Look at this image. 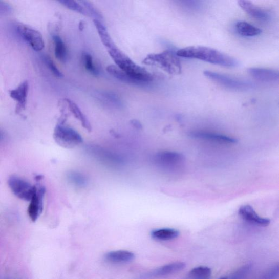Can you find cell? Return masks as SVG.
<instances>
[{
	"instance_id": "obj_1",
	"label": "cell",
	"mask_w": 279,
	"mask_h": 279,
	"mask_svg": "<svg viewBox=\"0 0 279 279\" xmlns=\"http://www.w3.org/2000/svg\"><path fill=\"white\" fill-rule=\"evenodd\" d=\"M177 56L197 59L210 63L226 67H235L239 61L219 51L203 46H190L181 49L176 53Z\"/></svg>"
},
{
	"instance_id": "obj_2",
	"label": "cell",
	"mask_w": 279,
	"mask_h": 279,
	"mask_svg": "<svg viewBox=\"0 0 279 279\" xmlns=\"http://www.w3.org/2000/svg\"><path fill=\"white\" fill-rule=\"evenodd\" d=\"M108 52L117 67L135 80L143 84L153 80V77L150 73L134 63L117 47L108 50Z\"/></svg>"
},
{
	"instance_id": "obj_3",
	"label": "cell",
	"mask_w": 279,
	"mask_h": 279,
	"mask_svg": "<svg viewBox=\"0 0 279 279\" xmlns=\"http://www.w3.org/2000/svg\"><path fill=\"white\" fill-rule=\"evenodd\" d=\"M143 63L149 65H157L172 75H179L182 72V66L179 58L170 50L159 54H151L145 59Z\"/></svg>"
},
{
	"instance_id": "obj_4",
	"label": "cell",
	"mask_w": 279,
	"mask_h": 279,
	"mask_svg": "<svg viewBox=\"0 0 279 279\" xmlns=\"http://www.w3.org/2000/svg\"><path fill=\"white\" fill-rule=\"evenodd\" d=\"M204 75L210 80L231 90L246 91L254 87V84L249 81L233 78L215 72L206 71L204 72Z\"/></svg>"
},
{
	"instance_id": "obj_5",
	"label": "cell",
	"mask_w": 279,
	"mask_h": 279,
	"mask_svg": "<svg viewBox=\"0 0 279 279\" xmlns=\"http://www.w3.org/2000/svg\"><path fill=\"white\" fill-rule=\"evenodd\" d=\"M54 138L58 145L67 148H73L82 142V137L77 132L62 125L56 126Z\"/></svg>"
},
{
	"instance_id": "obj_6",
	"label": "cell",
	"mask_w": 279,
	"mask_h": 279,
	"mask_svg": "<svg viewBox=\"0 0 279 279\" xmlns=\"http://www.w3.org/2000/svg\"><path fill=\"white\" fill-rule=\"evenodd\" d=\"M8 183L14 195L24 201H30L36 190L35 186L18 176L10 177Z\"/></svg>"
},
{
	"instance_id": "obj_7",
	"label": "cell",
	"mask_w": 279,
	"mask_h": 279,
	"mask_svg": "<svg viewBox=\"0 0 279 279\" xmlns=\"http://www.w3.org/2000/svg\"><path fill=\"white\" fill-rule=\"evenodd\" d=\"M15 29L20 37L33 50L40 52L44 49L45 41L39 32L22 24H17Z\"/></svg>"
},
{
	"instance_id": "obj_8",
	"label": "cell",
	"mask_w": 279,
	"mask_h": 279,
	"mask_svg": "<svg viewBox=\"0 0 279 279\" xmlns=\"http://www.w3.org/2000/svg\"><path fill=\"white\" fill-rule=\"evenodd\" d=\"M155 159L160 166L168 168H178L185 160L182 154L173 151L159 152L156 155Z\"/></svg>"
},
{
	"instance_id": "obj_9",
	"label": "cell",
	"mask_w": 279,
	"mask_h": 279,
	"mask_svg": "<svg viewBox=\"0 0 279 279\" xmlns=\"http://www.w3.org/2000/svg\"><path fill=\"white\" fill-rule=\"evenodd\" d=\"M190 136L192 138L206 140L220 144L233 145L238 140L236 139L227 136V135L206 131H195L190 133Z\"/></svg>"
},
{
	"instance_id": "obj_10",
	"label": "cell",
	"mask_w": 279,
	"mask_h": 279,
	"mask_svg": "<svg viewBox=\"0 0 279 279\" xmlns=\"http://www.w3.org/2000/svg\"><path fill=\"white\" fill-rule=\"evenodd\" d=\"M46 190L44 187H36L28 208V214L33 222H35L44 210V199Z\"/></svg>"
},
{
	"instance_id": "obj_11",
	"label": "cell",
	"mask_w": 279,
	"mask_h": 279,
	"mask_svg": "<svg viewBox=\"0 0 279 279\" xmlns=\"http://www.w3.org/2000/svg\"><path fill=\"white\" fill-rule=\"evenodd\" d=\"M239 214L245 221L252 224L266 227L270 223L269 219L260 217L254 209L249 205L241 206L239 208Z\"/></svg>"
},
{
	"instance_id": "obj_12",
	"label": "cell",
	"mask_w": 279,
	"mask_h": 279,
	"mask_svg": "<svg viewBox=\"0 0 279 279\" xmlns=\"http://www.w3.org/2000/svg\"><path fill=\"white\" fill-rule=\"evenodd\" d=\"M29 82L25 81L18 87L10 91V97L16 102V113L19 114L25 109L29 92Z\"/></svg>"
},
{
	"instance_id": "obj_13",
	"label": "cell",
	"mask_w": 279,
	"mask_h": 279,
	"mask_svg": "<svg viewBox=\"0 0 279 279\" xmlns=\"http://www.w3.org/2000/svg\"><path fill=\"white\" fill-rule=\"evenodd\" d=\"M248 72L252 78L261 82L275 83L279 80V73L276 70L252 67L248 70Z\"/></svg>"
},
{
	"instance_id": "obj_14",
	"label": "cell",
	"mask_w": 279,
	"mask_h": 279,
	"mask_svg": "<svg viewBox=\"0 0 279 279\" xmlns=\"http://www.w3.org/2000/svg\"><path fill=\"white\" fill-rule=\"evenodd\" d=\"M238 4L244 12L253 18L263 22H267L270 19V15L268 12L251 2L240 0Z\"/></svg>"
},
{
	"instance_id": "obj_15",
	"label": "cell",
	"mask_w": 279,
	"mask_h": 279,
	"mask_svg": "<svg viewBox=\"0 0 279 279\" xmlns=\"http://www.w3.org/2000/svg\"><path fill=\"white\" fill-rule=\"evenodd\" d=\"M186 267L182 262H176L161 267H159L151 272L149 276L153 278H159L166 276L181 271Z\"/></svg>"
},
{
	"instance_id": "obj_16",
	"label": "cell",
	"mask_w": 279,
	"mask_h": 279,
	"mask_svg": "<svg viewBox=\"0 0 279 279\" xmlns=\"http://www.w3.org/2000/svg\"><path fill=\"white\" fill-rule=\"evenodd\" d=\"M110 263L114 264H124L130 263L135 258L132 252L126 250H118L108 252L105 256Z\"/></svg>"
},
{
	"instance_id": "obj_17",
	"label": "cell",
	"mask_w": 279,
	"mask_h": 279,
	"mask_svg": "<svg viewBox=\"0 0 279 279\" xmlns=\"http://www.w3.org/2000/svg\"><path fill=\"white\" fill-rule=\"evenodd\" d=\"M237 32L243 37H253L260 35L262 30L246 22L240 21L235 24Z\"/></svg>"
},
{
	"instance_id": "obj_18",
	"label": "cell",
	"mask_w": 279,
	"mask_h": 279,
	"mask_svg": "<svg viewBox=\"0 0 279 279\" xmlns=\"http://www.w3.org/2000/svg\"><path fill=\"white\" fill-rule=\"evenodd\" d=\"M106 70L108 72L113 76L114 78L123 82L135 84V85H140V84H142L139 82L132 78L128 74L121 70L117 66L110 65L107 67Z\"/></svg>"
},
{
	"instance_id": "obj_19",
	"label": "cell",
	"mask_w": 279,
	"mask_h": 279,
	"mask_svg": "<svg viewBox=\"0 0 279 279\" xmlns=\"http://www.w3.org/2000/svg\"><path fill=\"white\" fill-rule=\"evenodd\" d=\"M180 232L174 229L170 228H164L152 231L151 232L152 238L159 241H169L178 238Z\"/></svg>"
},
{
	"instance_id": "obj_20",
	"label": "cell",
	"mask_w": 279,
	"mask_h": 279,
	"mask_svg": "<svg viewBox=\"0 0 279 279\" xmlns=\"http://www.w3.org/2000/svg\"><path fill=\"white\" fill-rule=\"evenodd\" d=\"M99 36L103 45L108 50L116 48L104 24L98 20H94Z\"/></svg>"
},
{
	"instance_id": "obj_21",
	"label": "cell",
	"mask_w": 279,
	"mask_h": 279,
	"mask_svg": "<svg viewBox=\"0 0 279 279\" xmlns=\"http://www.w3.org/2000/svg\"><path fill=\"white\" fill-rule=\"evenodd\" d=\"M66 100L67 103L69 104L70 111L73 113L74 117L76 118H77V119L81 122V124L84 128L87 130L89 132H91L92 130L91 124L85 115L82 113L78 106L70 99H66Z\"/></svg>"
},
{
	"instance_id": "obj_22",
	"label": "cell",
	"mask_w": 279,
	"mask_h": 279,
	"mask_svg": "<svg viewBox=\"0 0 279 279\" xmlns=\"http://www.w3.org/2000/svg\"><path fill=\"white\" fill-rule=\"evenodd\" d=\"M212 270L208 267L199 266L193 268L185 279H210Z\"/></svg>"
},
{
	"instance_id": "obj_23",
	"label": "cell",
	"mask_w": 279,
	"mask_h": 279,
	"mask_svg": "<svg viewBox=\"0 0 279 279\" xmlns=\"http://www.w3.org/2000/svg\"><path fill=\"white\" fill-rule=\"evenodd\" d=\"M53 39L55 45V54L58 60L64 62L67 58V50L62 39L60 36L54 35Z\"/></svg>"
},
{
	"instance_id": "obj_24",
	"label": "cell",
	"mask_w": 279,
	"mask_h": 279,
	"mask_svg": "<svg viewBox=\"0 0 279 279\" xmlns=\"http://www.w3.org/2000/svg\"><path fill=\"white\" fill-rule=\"evenodd\" d=\"M70 10L77 12L79 13L87 15L88 12L84 8L77 2L74 0H60L58 2Z\"/></svg>"
},
{
	"instance_id": "obj_25",
	"label": "cell",
	"mask_w": 279,
	"mask_h": 279,
	"mask_svg": "<svg viewBox=\"0 0 279 279\" xmlns=\"http://www.w3.org/2000/svg\"><path fill=\"white\" fill-rule=\"evenodd\" d=\"M80 3L82 4L84 8H87L88 14H90L92 16L95 17V20L100 21L103 18V16L99 12L97 8L90 2L88 1H81Z\"/></svg>"
},
{
	"instance_id": "obj_26",
	"label": "cell",
	"mask_w": 279,
	"mask_h": 279,
	"mask_svg": "<svg viewBox=\"0 0 279 279\" xmlns=\"http://www.w3.org/2000/svg\"><path fill=\"white\" fill-rule=\"evenodd\" d=\"M83 57L84 66H85L87 70L95 75H98V70L94 64L92 57L89 54H84Z\"/></svg>"
},
{
	"instance_id": "obj_27",
	"label": "cell",
	"mask_w": 279,
	"mask_h": 279,
	"mask_svg": "<svg viewBox=\"0 0 279 279\" xmlns=\"http://www.w3.org/2000/svg\"><path fill=\"white\" fill-rule=\"evenodd\" d=\"M44 61L50 71H51L56 77L58 78H62L63 77V75L60 70L57 69L52 59L48 56H45Z\"/></svg>"
},
{
	"instance_id": "obj_28",
	"label": "cell",
	"mask_w": 279,
	"mask_h": 279,
	"mask_svg": "<svg viewBox=\"0 0 279 279\" xmlns=\"http://www.w3.org/2000/svg\"><path fill=\"white\" fill-rule=\"evenodd\" d=\"M12 12V7L8 4L0 1V15H7Z\"/></svg>"
},
{
	"instance_id": "obj_29",
	"label": "cell",
	"mask_w": 279,
	"mask_h": 279,
	"mask_svg": "<svg viewBox=\"0 0 279 279\" xmlns=\"http://www.w3.org/2000/svg\"><path fill=\"white\" fill-rule=\"evenodd\" d=\"M250 269V266L248 265L242 268L238 272L234 275V278H240L247 274Z\"/></svg>"
},
{
	"instance_id": "obj_30",
	"label": "cell",
	"mask_w": 279,
	"mask_h": 279,
	"mask_svg": "<svg viewBox=\"0 0 279 279\" xmlns=\"http://www.w3.org/2000/svg\"><path fill=\"white\" fill-rule=\"evenodd\" d=\"M278 274V267H276L270 270L267 274L265 276L264 279H275Z\"/></svg>"
},
{
	"instance_id": "obj_31",
	"label": "cell",
	"mask_w": 279,
	"mask_h": 279,
	"mask_svg": "<svg viewBox=\"0 0 279 279\" xmlns=\"http://www.w3.org/2000/svg\"><path fill=\"white\" fill-rule=\"evenodd\" d=\"M132 124L136 127L137 128L140 129L141 128L142 125L140 122L136 120H133L131 121Z\"/></svg>"
},
{
	"instance_id": "obj_32",
	"label": "cell",
	"mask_w": 279,
	"mask_h": 279,
	"mask_svg": "<svg viewBox=\"0 0 279 279\" xmlns=\"http://www.w3.org/2000/svg\"><path fill=\"white\" fill-rule=\"evenodd\" d=\"M5 138V134L4 133L0 130V142H2Z\"/></svg>"
},
{
	"instance_id": "obj_33",
	"label": "cell",
	"mask_w": 279,
	"mask_h": 279,
	"mask_svg": "<svg viewBox=\"0 0 279 279\" xmlns=\"http://www.w3.org/2000/svg\"><path fill=\"white\" fill-rule=\"evenodd\" d=\"M84 23H83V22H80V23H79V30L80 31H82L83 29H84Z\"/></svg>"
},
{
	"instance_id": "obj_34",
	"label": "cell",
	"mask_w": 279,
	"mask_h": 279,
	"mask_svg": "<svg viewBox=\"0 0 279 279\" xmlns=\"http://www.w3.org/2000/svg\"><path fill=\"white\" fill-rule=\"evenodd\" d=\"M221 279H227V278H221Z\"/></svg>"
}]
</instances>
